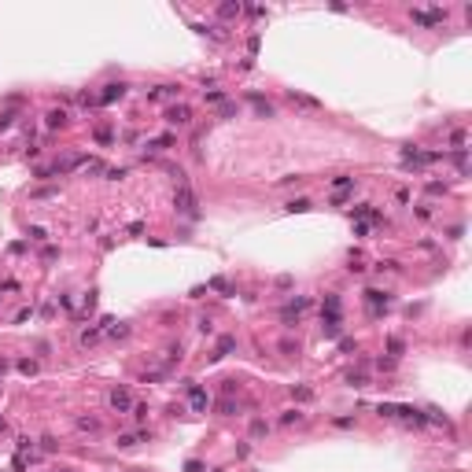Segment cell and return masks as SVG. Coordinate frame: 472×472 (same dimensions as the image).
Masks as SVG:
<instances>
[{
  "mask_svg": "<svg viewBox=\"0 0 472 472\" xmlns=\"http://www.w3.org/2000/svg\"><path fill=\"white\" fill-rule=\"evenodd\" d=\"M137 443H141V431H137V435H118V447H122V450L137 447Z\"/></svg>",
  "mask_w": 472,
  "mask_h": 472,
  "instance_id": "obj_20",
  "label": "cell"
},
{
  "mask_svg": "<svg viewBox=\"0 0 472 472\" xmlns=\"http://www.w3.org/2000/svg\"><path fill=\"white\" fill-rule=\"evenodd\" d=\"M266 431H269V424H266V421H251V435H255V439H262Z\"/></svg>",
  "mask_w": 472,
  "mask_h": 472,
  "instance_id": "obj_23",
  "label": "cell"
},
{
  "mask_svg": "<svg viewBox=\"0 0 472 472\" xmlns=\"http://www.w3.org/2000/svg\"><path fill=\"white\" fill-rule=\"evenodd\" d=\"M347 384H350V388H365V384H369V380H365L362 373H347Z\"/></svg>",
  "mask_w": 472,
  "mask_h": 472,
  "instance_id": "obj_26",
  "label": "cell"
},
{
  "mask_svg": "<svg viewBox=\"0 0 472 472\" xmlns=\"http://www.w3.org/2000/svg\"><path fill=\"white\" fill-rule=\"evenodd\" d=\"M125 177V166H118V170H107V181H122Z\"/></svg>",
  "mask_w": 472,
  "mask_h": 472,
  "instance_id": "obj_34",
  "label": "cell"
},
{
  "mask_svg": "<svg viewBox=\"0 0 472 472\" xmlns=\"http://www.w3.org/2000/svg\"><path fill=\"white\" fill-rule=\"evenodd\" d=\"M26 236H30V240H48V229H41V225H30V229H26Z\"/></svg>",
  "mask_w": 472,
  "mask_h": 472,
  "instance_id": "obj_19",
  "label": "cell"
},
{
  "mask_svg": "<svg viewBox=\"0 0 472 472\" xmlns=\"http://www.w3.org/2000/svg\"><path fill=\"white\" fill-rule=\"evenodd\" d=\"M125 96V85L118 82V85H103V92H100V103L107 107V103H115V100H122Z\"/></svg>",
  "mask_w": 472,
  "mask_h": 472,
  "instance_id": "obj_7",
  "label": "cell"
},
{
  "mask_svg": "<svg viewBox=\"0 0 472 472\" xmlns=\"http://www.w3.org/2000/svg\"><path fill=\"white\" fill-rule=\"evenodd\" d=\"M19 373L33 376V373H37V362H33V358H22V362H19Z\"/></svg>",
  "mask_w": 472,
  "mask_h": 472,
  "instance_id": "obj_21",
  "label": "cell"
},
{
  "mask_svg": "<svg viewBox=\"0 0 472 472\" xmlns=\"http://www.w3.org/2000/svg\"><path fill=\"white\" fill-rule=\"evenodd\" d=\"M281 350H284V354H299V343H291V340H284V343H281Z\"/></svg>",
  "mask_w": 472,
  "mask_h": 472,
  "instance_id": "obj_37",
  "label": "cell"
},
{
  "mask_svg": "<svg viewBox=\"0 0 472 472\" xmlns=\"http://www.w3.org/2000/svg\"><path fill=\"white\" fill-rule=\"evenodd\" d=\"M281 421H284V424H295V421H303V413H299V410H284Z\"/></svg>",
  "mask_w": 472,
  "mask_h": 472,
  "instance_id": "obj_28",
  "label": "cell"
},
{
  "mask_svg": "<svg viewBox=\"0 0 472 472\" xmlns=\"http://www.w3.org/2000/svg\"><path fill=\"white\" fill-rule=\"evenodd\" d=\"M332 188H336V192H350V188H354V177H347V174L332 177Z\"/></svg>",
  "mask_w": 472,
  "mask_h": 472,
  "instance_id": "obj_16",
  "label": "cell"
},
{
  "mask_svg": "<svg viewBox=\"0 0 472 472\" xmlns=\"http://www.w3.org/2000/svg\"><path fill=\"white\" fill-rule=\"evenodd\" d=\"M240 4H222V8H218V15H222V19H236V15H240Z\"/></svg>",
  "mask_w": 472,
  "mask_h": 472,
  "instance_id": "obj_17",
  "label": "cell"
},
{
  "mask_svg": "<svg viewBox=\"0 0 472 472\" xmlns=\"http://www.w3.org/2000/svg\"><path fill=\"white\" fill-rule=\"evenodd\" d=\"M203 96H207V103H222L225 92H222V89H214V92H203Z\"/></svg>",
  "mask_w": 472,
  "mask_h": 472,
  "instance_id": "obj_30",
  "label": "cell"
},
{
  "mask_svg": "<svg viewBox=\"0 0 472 472\" xmlns=\"http://www.w3.org/2000/svg\"><path fill=\"white\" fill-rule=\"evenodd\" d=\"M177 92H181V85H159V89L148 92V100H174Z\"/></svg>",
  "mask_w": 472,
  "mask_h": 472,
  "instance_id": "obj_11",
  "label": "cell"
},
{
  "mask_svg": "<svg viewBox=\"0 0 472 472\" xmlns=\"http://www.w3.org/2000/svg\"><path fill=\"white\" fill-rule=\"evenodd\" d=\"M291 395H295L299 402H307V398H314V391H310V388H291Z\"/></svg>",
  "mask_w": 472,
  "mask_h": 472,
  "instance_id": "obj_27",
  "label": "cell"
},
{
  "mask_svg": "<svg viewBox=\"0 0 472 472\" xmlns=\"http://www.w3.org/2000/svg\"><path fill=\"white\" fill-rule=\"evenodd\" d=\"M185 388H188V398H192V410H207V391L196 388L192 380H185Z\"/></svg>",
  "mask_w": 472,
  "mask_h": 472,
  "instance_id": "obj_8",
  "label": "cell"
},
{
  "mask_svg": "<svg viewBox=\"0 0 472 472\" xmlns=\"http://www.w3.org/2000/svg\"><path fill=\"white\" fill-rule=\"evenodd\" d=\"M78 343H82V347H92V343H100V325H89V328H82Z\"/></svg>",
  "mask_w": 472,
  "mask_h": 472,
  "instance_id": "obj_14",
  "label": "cell"
},
{
  "mask_svg": "<svg viewBox=\"0 0 472 472\" xmlns=\"http://www.w3.org/2000/svg\"><path fill=\"white\" fill-rule=\"evenodd\" d=\"M310 207H314V203H310V199H291V203H288V207H284V210H288V214H307Z\"/></svg>",
  "mask_w": 472,
  "mask_h": 472,
  "instance_id": "obj_15",
  "label": "cell"
},
{
  "mask_svg": "<svg viewBox=\"0 0 472 472\" xmlns=\"http://www.w3.org/2000/svg\"><path fill=\"white\" fill-rule=\"evenodd\" d=\"M376 413H380V417H395V406H391V402H380V406H376Z\"/></svg>",
  "mask_w": 472,
  "mask_h": 472,
  "instance_id": "obj_31",
  "label": "cell"
},
{
  "mask_svg": "<svg viewBox=\"0 0 472 472\" xmlns=\"http://www.w3.org/2000/svg\"><path fill=\"white\" fill-rule=\"evenodd\" d=\"M0 299H4V295H0Z\"/></svg>",
  "mask_w": 472,
  "mask_h": 472,
  "instance_id": "obj_41",
  "label": "cell"
},
{
  "mask_svg": "<svg viewBox=\"0 0 472 472\" xmlns=\"http://www.w3.org/2000/svg\"><path fill=\"white\" fill-rule=\"evenodd\" d=\"M388 350H391V354H402V340H395V336H391V340H388Z\"/></svg>",
  "mask_w": 472,
  "mask_h": 472,
  "instance_id": "obj_35",
  "label": "cell"
},
{
  "mask_svg": "<svg viewBox=\"0 0 472 472\" xmlns=\"http://www.w3.org/2000/svg\"><path fill=\"white\" fill-rule=\"evenodd\" d=\"M207 288H210V291H218V295H225V299H229V295H236V291H232V284L225 281V277H210V281H207Z\"/></svg>",
  "mask_w": 472,
  "mask_h": 472,
  "instance_id": "obj_12",
  "label": "cell"
},
{
  "mask_svg": "<svg viewBox=\"0 0 472 472\" xmlns=\"http://www.w3.org/2000/svg\"><path fill=\"white\" fill-rule=\"evenodd\" d=\"M133 417H137V421H144V417H148V406H144V402H137V406H133Z\"/></svg>",
  "mask_w": 472,
  "mask_h": 472,
  "instance_id": "obj_33",
  "label": "cell"
},
{
  "mask_svg": "<svg viewBox=\"0 0 472 472\" xmlns=\"http://www.w3.org/2000/svg\"><path fill=\"white\" fill-rule=\"evenodd\" d=\"M107 402H111V410H118V413H133V398H129L125 388H111Z\"/></svg>",
  "mask_w": 472,
  "mask_h": 472,
  "instance_id": "obj_2",
  "label": "cell"
},
{
  "mask_svg": "<svg viewBox=\"0 0 472 472\" xmlns=\"http://www.w3.org/2000/svg\"><path fill=\"white\" fill-rule=\"evenodd\" d=\"M218 410H222V413H232V410H236V402H232V398H222V402H218Z\"/></svg>",
  "mask_w": 472,
  "mask_h": 472,
  "instance_id": "obj_32",
  "label": "cell"
},
{
  "mask_svg": "<svg viewBox=\"0 0 472 472\" xmlns=\"http://www.w3.org/2000/svg\"><path fill=\"white\" fill-rule=\"evenodd\" d=\"M450 141H454V151H457V148L465 144V133H461V129H454V137H450Z\"/></svg>",
  "mask_w": 472,
  "mask_h": 472,
  "instance_id": "obj_38",
  "label": "cell"
},
{
  "mask_svg": "<svg viewBox=\"0 0 472 472\" xmlns=\"http://www.w3.org/2000/svg\"><path fill=\"white\" fill-rule=\"evenodd\" d=\"M321 317H343V303L336 291H328V295L321 299Z\"/></svg>",
  "mask_w": 472,
  "mask_h": 472,
  "instance_id": "obj_5",
  "label": "cell"
},
{
  "mask_svg": "<svg viewBox=\"0 0 472 472\" xmlns=\"http://www.w3.org/2000/svg\"><path fill=\"white\" fill-rule=\"evenodd\" d=\"M288 100L291 103H299V107H307V111H325V103L317 96H307V92H295V89H288Z\"/></svg>",
  "mask_w": 472,
  "mask_h": 472,
  "instance_id": "obj_4",
  "label": "cell"
},
{
  "mask_svg": "<svg viewBox=\"0 0 472 472\" xmlns=\"http://www.w3.org/2000/svg\"><path fill=\"white\" fill-rule=\"evenodd\" d=\"M15 443H19V454H22V450H33V443H30V439H26V435H19V439H15Z\"/></svg>",
  "mask_w": 472,
  "mask_h": 472,
  "instance_id": "obj_39",
  "label": "cell"
},
{
  "mask_svg": "<svg viewBox=\"0 0 472 472\" xmlns=\"http://www.w3.org/2000/svg\"><path fill=\"white\" fill-rule=\"evenodd\" d=\"M258 44H262V37H258V33H251V37H247V52H251V56L258 52Z\"/></svg>",
  "mask_w": 472,
  "mask_h": 472,
  "instance_id": "obj_29",
  "label": "cell"
},
{
  "mask_svg": "<svg viewBox=\"0 0 472 472\" xmlns=\"http://www.w3.org/2000/svg\"><path fill=\"white\" fill-rule=\"evenodd\" d=\"M15 111H4V115H0V133H4V129H11V125H15Z\"/></svg>",
  "mask_w": 472,
  "mask_h": 472,
  "instance_id": "obj_22",
  "label": "cell"
},
{
  "mask_svg": "<svg viewBox=\"0 0 472 472\" xmlns=\"http://www.w3.org/2000/svg\"><path fill=\"white\" fill-rule=\"evenodd\" d=\"M174 207H177V214H185V218H199V203H196V196H192L188 185H177Z\"/></svg>",
  "mask_w": 472,
  "mask_h": 472,
  "instance_id": "obj_1",
  "label": "cell"
},
{
  "mask_svg": "<svg viewBox=\"0 0 472 472\" xmlns=\"http://www.w3.org/2000/svg\"><path fill=\"white\" fill-rule=\"evenodd\" d=\"M232 350H236V336H222V340H218V350L210 354V362H218V358L232 354Z\"/></svg>",
  "mask_w": 472,
  "mask_h": 472,
  "instance_id": "obj_10",
  "label": "cell"
},
{
  "mask_svg": "<svg viewBox=\"0 0 472 472\" xmlns=\"http://www.w3.org/2000/svg\"><path fill=\"white\" fill-rule=\"evenodd\" d=\"M365 303L373 307V314H380V310H388V307H391V291H376V288H369V291H365Z\"/></svg>",
  "mask_w": 472,
  "mask_h": 472,
  "instance_id": "obj_3",
  "label": "cell"
},
{
  "mask_svg": "<svg viewBox=\"0 0 472 472\" xmlns=\"http://www.w3.org/2000/svg\"><path fill=\"white\" fill-rule=\"evenodd\" d=\"M247 100L255 103V111H258V118H273V103L266 96H258V92H247Z\"/></svg>",
  "mask_w": 472,
  "mask_h": 472,
  "instance_id": "obj_9",
  "label": "cell"
},
{
  "mask_svg": "<svg viewBox=\"0 0 472 472\" xmlns=\"http://www.w3.org/2000/svg\"><path fill=\"white\" fill-rule=\"evenodd\" d=\"M129 336V325H111V340H125Z\"/></svg>",
  "mask_w": 472,
  "mask_h": 472,
  "instance_id": "obj_24",
  "label": "cell"
},
{
  "mask_svg": "<svg viewBox=\"0 0 472 472\" xmlns=\"http://www.w3.org/2000/svg\"><path fill=\"white\" fill-rule=\"evenodd\" d=\"M376 269H388V273H398V262H395V258H380V262H376Z\"/></svg>",
  "mask_w": 472,
  "mask_h": 472,
  "instance_id": "obj_25",
  "label": "cell"
},
{
  "mask_svg": "<svg viewBox=\"0 0 472 472\" xmlns=\"http://www.w3.org/2000/svg\"><path fill=\"white\" fill-rule=\"evenodd\" d=\"M166 122L170 125H188L192 122V111L185 103H174V107H166Z\"/></svg>",
  "mask_w": 472,
  "mask_h": 472,
  "instance_id": "obj_6",
  "label": "cell"
},
{
  "mask_svg": "<svg viewBox=\"0 0 472 472\" xmlns=\"http://www.w3.org/2000/svg\"><path fill=\"white\" fill-rule=\"evenodd\" d=\"M185 472H203V465H199V461H188V465H185Z\"/></svg>",
  "mask_w": 472,
  "mask_h": 472,
  "instance_id": "obj_40",
  "label": "cell"
},
{
  "mask_svg": "<svg viewBox=\"0 0 472 472\" xmlns=\"http://www.w3.org/2000/svg\"><path fill=\"white\" fill-rule=\"evenodd\" d=\"M277 288L288 291V288H291V277H288V273H281V277H277Z\"/></svg>",
  "mask_w": 472,
  "mask_h": 472,
  "instance_id": "obj_36",
  "label": "cell"
},
{
  "mask_svg": "<svg viewBox=\"0 0 472 472\" xmlns=\"http://www.w3.org/2000/svg\"><path fill=\"white\" fill-rule=\"evenodd\" d=\"M66 122H70L66 111H48V115H44V125H48V129H63Z\"/></svg>",
  "mask_w": 472,
  "mask_h": 472,
  "instance_id": "obj_13",
  "label": "cell"
},
{
  "mask_svg": "<svg viewBox=\"0 0 472 472\" xmlns=\"http://www.w3.org/2000/svg\"><path fill=\"white\" fill-rule=\"evenodd\" d=\"M74 424H78L82 431H96V428H100V421H96V417H78Z\"/></svg>",
  "mask_w": 472,
  "mask_h": 472,
  "instance_id": "obj_18",
  "label": "cell"
}]
</instances>
